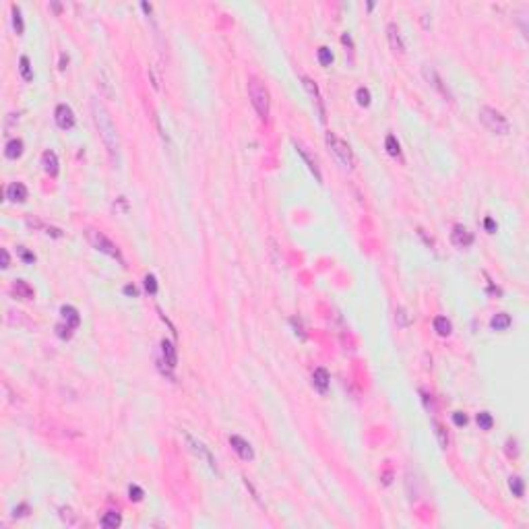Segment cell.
I'll return each mask as SVG.
<instances>
[{"label": "cell", "instance_id": "obj_30", "mask_svg": "<svg viewBox=\"0 0 529 529\" xmlns=\"http://www.w3.org/2000/svg\"><path fill=\"white\" fill-rule=\"evenodd\" d=\"M19 68H21V75H23V79L25 81H29L31 79V66H29V58L27 56H21V60H19Z\"/></svg>", "mask_w": 529, "mask_h": 529}, {"label": "cell", "instance_id": "obj_22", "mask_svg": "<svg viewBox=\"0 0 529 529\" xmlns=\"http://www.w3.org/2000/svg\"><path fill=\"white\" fill-rule=\"evenodd\" d=\"M188 442H190V445H193V449L196 451L198 455H201V457H205V459H207V463H209V467H211V470H215V461H213V457H211V453H209V451L205 449V445H201V442H196V440H193V438H188Z\"/></svg>", "mask_w": 529, "mask_h": 529}, {"label": "cell", "instance_id": "obj_32", "mask_svg": "<svg viewBox=\"0 0 529 529\" xmlns=\"http://www.w3.org/2000/svg\"><path fill=\"white\" fill-rule=\"evenodd\" d=\"M302 83H304L306 91H308V93L312 95V98H314V99H320V95H318V89H316V85L312 83V81L308 79V77H302Z\"/></svg>", "mask_w": 529, "mask_h": 529}, {"label": "cell", "instance_id": "obj_34", "mask_svg": "<svg viewBox=\"0 0 529 529\" xmlns=\"http://www.w3.org/2000/svg\"><path fill=\"white\" fill-rule=\"evenodd\" d=\"M145 288L149 294H157V281H155V277L153 275H147L145 277Z\"/></svg>", "mask_w": 529, "mask_h": 529}, {"label": "cell", "instance_id": "obj_33", "mask_svg": "<svg viewBox=\"0 0 529 529\" xmlns=\"http://www.w3.org/2000/svg\"><path fill=\"white\" fill-rule=\"evenodd\" d=\"M56 331H58V337H60V339H71L73 327H68V325H58Z\"/></svg>", "mask_w": 529, "mask_h": 529}, {"label": "cell", "instance_id": "obj_9", "mask_svg": "<svg viewBox=\"0 0 529 529\" xmlns=\"http://www.w3.org/2000/svg\"><path fill=\"white\" fill-rule=\"evenodd\" d=\"M387 38H389V44H391V50L395 54H405V41L401 38V31L395 23H389L387 27Z\"/></svg>", "mask_w": 529, "mask_h": 529}, {"label": "cell", "instance_id": "obj_2", "mask_svg": "<svg viewBox=\"0 0 529 529\" xmlns=\"http://www.w3.org/2000/svg\"><path fill=\"white\" fill-rule=\"evenodd\" d=\"M248 98L253 101L255 110L258 112V116L263 120L269 118V110H271V99H269V91L267 87L256 79V77H250L248 79Z\"/></svg>", "mask_w": 529, "mask_h": 529}, {"label": "cell", "instance_id": "obj_14", "mask_svg": "<svg viewBox=\"0 0 529 529\" xmlns=\"http://www.w3.org/2000/svg\"><path fill=\"white\" fill-rule=\"evenodd\" d=\"M60 314H62L64 323H66L68 327H73V329L79 327L81 316H79V312H77V308H73V306H62V308H60Z\"/></svg>", "mask_w": 529, "mask_h": 529}, {"label": "cell", "instance_id": "obj_39", "mask_svg": "<svg viewBox=\"0 0 529 529\" xmlns=\"http://www.w3.org/2000/svg\"><path fill=\"white\" fill-rule=\"evenodd\" d=\"M0 263H2V269H6L8 267V250H0Z\"/></svg>", "mask_w": 529, "mask_h": 529}, {"label": "cell", "instance_id": "obj_28", "mask_svg": "<svg viewBox=\"0 0 529 529\" xmlns=\"http://www.w3.org/2000/svg\"><path fill=\"white\" fill-rule=\"evenodd\" d=\"M60 517H62L64 523H68V525H77V515L73 513V509L62 507V509H60Z\"/></svg>", "mask_w": 529, "mask_h": 529}, {"label": "cell", "instance_id": "obj_26", "mask_svg": "<svg viewBox=\"0 0 529 529\" xmlns=\"http://www.w3.org/2000/svg\"><path fill=\"white\" fill-rule=\"evenodd\" d=\"M478 424H480L482 430H490L492 424H494V420H492V415H490L488 411H480V413H478Z\"/></svg>", "mask_w": 529, "mask_h": 529}, {"label": "cell", "instance_id": "obj_5", "mask_svg": "<svg viewBox=\"0 0 529 529\" xmlns=\"http://www.w3.org/2000/svg\"><path fill=\"white\" fill-rule=\"evenodd\" d=\"M85 236H87L89 244H91L95 250H99V253L108 255V256H112V258H116V261L122 263V255H120L118 246H116L108 236H103V234L98 232V230H85Z\"/></svg>", "mask_w": 529, "mask_h": 529}, {"label": "cell", "instance_id": "obj_12", "mask_svg": "<svg viewBox=\"0 0 529 529\" xmlns=\"http://www.w3.org/2000/svg\"><path fill=\"white\" fill-rule=\"evenodd\" d=\"M294 147H296V151L302 155V159H304L306 163H308V170L312 172V174L316 176V180L318 182H323V176H320V172H318V166H316V161H312V157L308 155V151H306V147H302L298 141H294Z\"/></svg>", "mask_w": 529, "mask_h": 529}, {"label": "cell", "instance_id": "obj_38", "mask_svg": "<svg viewBox=\"0 0 529 529\" xmlns=\"http://www.w3.org/2000/svg\"><path fill=\"white\" fill-rule=\"evenodd\" d=\"M19 255H21V258H23L25 263H33V261H36V256H33L31 253H27L23 246H19Z\"/></svg>", "mask_w": 529, "mask_h": 529}, {"label": "cell", "instance_id": "obj_11", "mask_svg": "<svg viewBox=\"0 0 529 529\" xmlns=\"http://www.w3.org/2000/svg\"><path fill=\"white\" fill-rule=\"evenodd\" d=\"M41 166H44V170L48 172L50 176H56L58 174V157H56V153L54 151H44V155H41Z\"/></svg>", "mask_w": 529, "mask_h": 529}, {"label": "cell", "instance_id": "obj_16", "mask_svg": "<svg viewBox=\"0 0 529 529\" xmlns=\"http://www.w3.org/2000/svg\"><path fill=\"white\" fill-rule=\"evenodd\" d=\"M312 383H314V387L320 393H325L327 387H329V372L325 368H316L314 374H312Z\"/></svg>", "mask_w": 529, "mask_h": 529}, {"label": "cell", "instance_id": "obj_29", "mask_svg": "<svg viewBox=\"0 0 529 529\" xmlns=\"http://www.w3.org/2000/svg\"><path fill=\"white\" fill-rule=\"evenodd\" d=\"M355 98H358L360 106H370V91L366 87H358V91H355Z\"/></svg>", "mask_w": 529, "mask_h": 529}, {"label": "cell", "instance_id": "obj_23", "mask_svg": "<svg viewBox=\"0 0 529 529\" xmlns=\"http://www.w3.org/2000/svg\"><path fill=\"white\" fill-rule=\"evenodd\" d=\"M385 147H387V153L389 155H393V157H399L401 155V149H399V143H397V138L393 135H389L385 138Z\"/></svg>", "mask_w": 529, "mask_h": 529}, {"label": "cell", "instance_id": "obj_17", "mask_svg": "<svg viewBox=\"0 0 529 529\" xmlns=\"http://www.w3.org/2000/svg\"><path fill=\"white\" fill-rule=\"evenodd\" d=\"M21 153H23V141H21V138H13V141L6 143V147H4V155H6L8 159L21 157Z\"/></svg>", "mask_w": 529, "mask_h": 529}, {"label": "cell", "instance_id": "obj_41", "mask_svg": "<svg viewBox=\"0 0 529 529\" xmlns=\"http://www.w3.org/2000/svg\"><path fill=\"white\" fill-rule=\"evenodd\" d=\"M124 294L126 296H137V288L135 285H124Z\"/></svg>", "mask_w": 529, "mask_h": 529}, {"label": "cell", "instance_id": "obj_20", "mask_svg": "<svg viewBox=\"0 0 529 529\" xmlns=\"http://www.w3.org/2000/svg\"><path fill=\"white\" fill-rule=\"evenodd\" d=\"M434 331L440 337H449L451 331H453V325H451V320L447 316H436L434 318Z\"/></svg>", "mask_w": 529, "mask_h": 529}, {"label": "cell", "instance_id": "obj_7", "mask_svg": "<svg viewBox=\"0 0 529 529\" xmlns=\"http://www.w3.org/2000/svg\"><path fill=\"white\" fill-rule=\"evenodd\" d=\"M230 445L238 453L240 459H244V461H253V459H255V451H253V447H250V442L244 440L242 436H238V434L230 436Z\"/></svg>", "mask_w": 529, "mask_h": 529}, {"label": "cell", "instance_id": "obj_15", "mask_svg": "<svg viewBox=\"0 0 529 529\" xmlns=\"http://www.w3.org/2000/svg\"><path fill=\"white\" fill-rule=\"evenodd\" d=\"M161 353H163V360H166L168 366H170V368H176V362H178V358H176V348H174V345H172L168 339L161 341Z\"/></svg>", "mask_w": 529, "mask_h": 529}, {"label": "cell", "instance_id": "obj_27", "mask_svg": "<svg viewBox=\"0 0 529 529\" xmlns=\"http://www.w3.org/2000/svg\"><path fill=\"white\" fill-rule=\"evenodd\" d=\"M434 432H436V436H438L440 447H442V449H447V447H449V436H447V430L442 428L438 422H434Z\"/></svg>", "mask_w": 529, "mask_h": 529}, {"label": "cell", "instance_id": "obj_25", "mask_svg": "<svg viewBox=\"0 0 529 529\" xmlns=\"http://www.w3.org/2000/svg\"><path fill=\"white\" fill-rule=\"evenodd\" d=\"M13 25L17 33H23V17H21V8L17 4H13Z\"/></svg>", "mask_w": 529, "mask_h": 529}, {"label": "cell", "instance_id": "obj_8", "mask_svg": "<svg viewBox=\"0 0 529 529\" xmlns=\"http://www.w3.org/2000/svg\"><path fill=\"white\" fill-rule=\"evenodd\" d=\"M451 242L459 248H465V246H471L473 244V234L465 228V225H453V232H451Z\"/></svg>", "mask_w": 529, "mask_h": 529}, {"label": "cell", "instance_id": "obj_4", "mask_svg": "<svg viewBox=\"0 0 529 529\" xmlns=\"http://www.w3.org/2000/svg\"><path fill=\"white\" fill-rule=\"evenodd\" d=\"M480 120H482V124L494 135H507L510 131L509 120L502 116L498 110H494L490 106H482L480 108Z\"/></svg>", "mask_w": 529, "mask_h": 529}, {"label": "cell", "instance_id": "obj_24", "mask_svg": "<svg viewBox=\"0 0 529 529\" xmlns=\"http://www.w3.org/2000/svg\"><path fill=\"white\" fill-rule=\"evenodd\" d=\"M318 62L323 64V66H329L333 62V52L329 50L327 46H323V48H318Z\"/></svg>", "mask_w": 529, "mask_h": 529}, {"label": "cell", "instance_id": "obj_1", "mask_svg": "<svg viewBox=\"0 0 529 529\" xmlns=\"http://www.w3.org/2000/svg\"><path fill=\"white\" fill-rule=\"evenodd\" d=\"M91 110H93V120H95V126L99 131V137L106 149L110 151L112 157L118 159V153H120V138H118V131H116V124L112 122V116L108 114V110L101 106L98 99L91 101Z\"/></svg>", "mask_w": 529, "mask_h": 529}, {"label": "cell", "instance_id": "obj_3", "mask_svg": "<svg viewBox=\"0 0 529 529\" xmlns=\"http://www.w3.org/2000/svg\"><path fill=\"white\" fill-rule=\"evenodd\" d=\"M325 138H327V147L331 149V153L337 157V161H339L343 168L352 170V168L355 166V155H353V151H352V147L345 143L343 138L337 137L335 133H327Z\"/></svg>", "mask_w": 529, "mask_h": 529}, {"label": "cell", "instance_id": "obj_18", "mask_svg": "<svg viewBox=\"0 0 529 529\" xmlns=\"http://www.w3.org/2000/svg\"><path fill=\"white\" fill-rule=\"evenodd\" d=\"M490 327L494 329V331H505V329L510 327V316L507 314V312H498V314L492 316Z\"/></svg>", "mask_w": 529, "mask_h": 529}, {"label": "cell", "instance_id": "obj_6", "mask_svg": "<svg viewBox=\"0 0 529 529\" xmlns=\"http://www.w3.org/2000/svg\"><path fill=\"white\" fill-rule=\"evenodd\" d=\"M54 118H56V124L62 128V131H71L75 126V112L71 110V106H66V103H58Z\"/></svg>", "mask_w": 529, "mask_h": 529}, {"label": "cell", "instance_id": "obj_36", "mask_svg": "<svg viewBox=\"0 0 529 529\" xmlns=\"http://www.w3.org/2000/svg\"><path fill=\"white\" fill-rule=\"evenodd\" d=\"M128 496H131V500H135V502H138L143 498V490L138 488V486H131V488H128Z\"/></svg>", "mask_w": 529, "mask_h": 529}, {"label": "cell", "instance_id": "obj_10", "mask_svg": "<svg viewBox=\"0 0 529 529\" xmlns=\"http://www.w3.org/2000/svg\"><path fill=\"white\" fill-rule=\"evenodd\" d=\"M6 198L13 203H23L25 198H27V186H25L23 182H13V184H8Z\"/></svg>", "mask_w": 529, "mask_h": 529}, {"label": "cell", "instance_id": "obj_35", "mask_svg": "<svg viewBox=\"0 0 529 529\" xmlns=\"http://www.w3.org/2000/svg\"><path fill=\"white\" fill-rule=\"evenodd\" d=\"M397 323H399V325H401V327H407V325H410V323H411V318H410V316H407V312H405V308H399V310H397Z\"/></svg>", "mask_w": 529, "mask_h": 529}, {"label": "cell", "instance_id": "obj_21", "mask_svg": "<svg viewBox=\"0 0 529 529\" xmlns=\"http://www.w3.org/2000/svg\"><path fill=\"white\" fill-rule=\"evenodd\" d=\"M120 523H122V519H120V515L116 513V510H108V513L101 517V527L103 529H116Z\"/></svg>", "mask_w": 529, "mask_h": 529}, {"label": "cell", "instance_id": "obj_31", "mask_svg": "<svg viewBox=\"0 0 529 529\" xmlns=\"http://www.w3.org/2000/svg\"><path fill=\"white\" fill-rule=\"evenodd\" d=\"M510 490H513V494L517 498H521L523 496V480L521 478H510Z\"/></svg>", "mask_w": 529, "mask_h": 529}, {"label": "cell", "instance_id": "obj_19", "mask_svg": "<svg viewBox=\"0 0 529 529\" xmlns=\"http://www.w3.org/2000/svg\"><path fill=\"white\" fill-rule=\"evenodd\" d=\"M424 77H426V79H428V83L432 85V87H434V89H438L440 93H445V95H447V89L442 87V81H440V77L436 75V71H434V68H430V66H424Z\"/></svg>", "mask_w": 529, "mask_h": 529}, {"label": "cell", "instance_id": "obj_13", "mask_svg": "<svg viewBox=\"0 0 529 529\" xmlns=\"http://www.w3.org/2000/svg\"><path fill=\"white\" fill-rule=\"evenodd\" d=\"M13 292L17 294V298H23V300H31L33 296H36L33 288H31L27 281H23V279H17V281L13 283Z\"/></svg>", "mask_w": 529, "mask_h": 529}, {"label": "cell", "instance_id": "obj_40", "mask_svg": "<svg viewBox=\"0 0 529 529\" xmlns=\"http://www.w3.org/2000/svg\"><path fill=\"white\" fill-rule=\"evenodd\" d=\"M484 225H486V230H488V232H496V223H494L490 217L484 221Z\"/></svg>", "mask_w": 529, "mask_h": 529}, {"label": "cell", "instance_id": "obj_37", "mask_svg": "<svg viewBox=\"0 0 529 529\" xmlns=\"http://www.w3.org/2000/svg\"><path fill=\"white\" fill-rule=\"evenodd\" d=\"M453 422L457 424V426H465V424H467V415L461 413V411H455L453 413Z\"/></svg>", "mask_w": 529, "mask_h": 529}]
</instances>
